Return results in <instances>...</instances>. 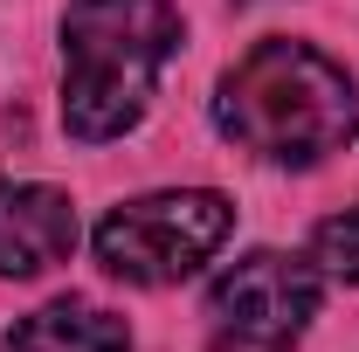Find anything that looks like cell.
<instances>
[{
    "label": "cell",
    "mask_w": 359,
    "mask_h": 352,
    "mask_svg": "<svg viewBox=\"0 0 359 352\" xmlns=\"http://www.w3.org/2000/svg\"><path fill=\"white\" fill-rule=\"evenodd\" d=\"M311 256H318V269H332V276L359 283V208H346V215H332V221H318Z\"/></svg>",
    "instance_id": "obj_7"
},
{
    "label": "cell",
    "mask_w": 359,
    "mask_h": 352,
    "mask_svg": "<svg viewBox=\"0 0 359 352\" xmlns=\"http://www.w3.org/2000/svg\"><path fill=\"white\" fill-rule=\"evenodd\" d=\"M180 48L166 0H69L62 14V125L83 145L132 132L152 104L159 69Z\"/></svg>",
    "instance_id": "obj_2"
},
{
    "label": "cell",
    "mask_w": 359,
    "mask_h": 352,
    "mask_svg": "<svg viewBox=\"0 0 359 352\" xmlns=\"http://www.w3.org/2000/svg\"><path fill=\"white\" fill-rule=\"evenodd\" d=\"M228 221H235V208L208 187L145 194L97 221V263L125 283H180L228 242Z\"/></svg>",
    "instance_id": "obj_3"
},
{
    "label": "cell",
    "mask_w": 359,
    "mask_h": 352,
    "mask_svg": "<svg viewBox=\"0 0 359 352\" xmlns=\"http://www.w3.org/2000/svg\"><path fill=\"white\" fill-rule=\"evenodd\" d=\"M318 318V276L297 256L256 249L228 263L208 290V346L215 352H290Z\"/></svg>",
    "instance_id": "obj_4"
},
{
    "label": "cell",
    "mask_w": 359,
    "mask_h": 352,
    "mask_svg": "<svg viewBox=\"0 0 359 352\" xmlns=\"http://www.w3.org/2000/svg\"><path fill=\"white\" fill-rule=\"evenodd\" d=\"M69 249H76L69 194L35 180H0V276H42L69 263Z\"/></svg>",
    "instance_id": "obj_5"
},
{
    "label": "cell",
    "mask_w": 359,
    "mask_h": 352,
    "mask_svg": "<svg viewBox=\"0 0 359 352\" xmlns=\"http://www.w3.org/2000/svg\"><path fill=\"white\" fill-rule=\"evenodd\" d=\"M215 125L276 166H318L359 138V83L311 42H256L215 90Z\"/></svg>",
    "instance_id": "obj_1"
},
{
    "label": "cell",
    "mask_w": 359,
    "mask_h": 352,
    "mask_svg": "<svg viewBox=\"0 0 359 352\" xmlns=\"http://www.w3.org/2000/svg\"><path fill=\"white\" fill-rule=\"evenodd\" d=\"M7 352H132V332L104 304L55 297V304H42L35 318H21L7 332Z\"/></svg>",
    "instance_id": "obj_6"
}]
</instances>
